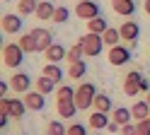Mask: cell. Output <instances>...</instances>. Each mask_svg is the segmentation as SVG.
Returning a JSON list of instances; mask_svg holds the SVG:
<instances>
[{
  "mask_svg": "<svg viewBox=\"0 0 150 135\" xmlns=\"http://www.w3.org/2000/svg\"><path fill=\"white\" fill-rule=\"evenodd\" d=\"M95 96H97V89L92 82H82L78 89H75V104H78V109H90L92 104H95Z\"/></svg>",
  "mask_w": 150,
  "mask_h": 135,
  "instance_id": "obj_1",
  "label": "cell"
},
{
  "mask_svg": "<svg viewBox=\"0 0 150 135\" xmlns=\"http://www.w3.org/2000/svg\"><path fill=\"white\" fill-rule=\"evenodd\" d=\"M80 44H82V48H85V56H90V58L99 56L102 48L107 46L104 39H102V34H92V32H87L85 36H80Z\"/></svg>",
  "mask_w": 150,
  "mask_h": 135,
  "instance_id": "obj_2",
  "label": "cell"
},
{
  "mask_svg": "<svg viewBox=\"0 0 150 135\" xmlns=\"http://www.w3.org/2000/svg\"><path fill=\"white\" fill-rule=\"evenodd\" d=\"M24 60V48L20 46V44H7V46H3V63L7 65V68H17Z\"/></svg>",
  "mask_w": 150,
  "mask_h": 135,
  "instance_id": "obj_3",
  "label": "cell"
},
{
  "mask_svg": "<svg viewBox=\"0 0 150 135\" xmlns=\"http://www.w3.org/2000/svg\"><path fill=\"white\" fill-rule=\"evenodd\" d=\"M24 109H27V104L22 99H3L0 101V111H5L10 118H22Z\"/></svg>",
  "mask_w": 150,
  "mask_h": 135,
  "instance_id": "obj_4",
  "label": "cell"
},
{
  "mask_svg": "<svg viewBox=\"0 0 150 135\" xmlns=\"http://www.w3.org/2000/svg\"><path fill=\"white\" fill-rule=\"evenodd\" d=\"M143 80L145 77H140V72H128L126 75V80H124V94L126 96H136L140 94V89H143Z\"/></svg>",
  "mask_w": 150,
  "mask_h": 135,
  "instance_id": "obj_5",
  "label": "cell"
},
{
  "mask_svg": "<svg viewBox=\"0 0 150 135\" xmlns=\"http://www.w3.org/2000/svg\"><path fill=\"white\" fill-rule=\"evenodd\" d=\"M75 15L80 19H95V17H99V5L92 3V0H82V3L75 5Z\"/></svg>",
  "mask_w": 150,
  "mask_h": 135,
  "instance_id": "obj_6",
  "label": "cell"
},
{
  "mask_svg": "<svg viewBox=\"0 0 150 135\" xmlns=\"http://www.w3.org/2000/svg\"><path fill=\"white\" fill-rule=\"evenodd\" d=\"M107 58H109V63H111V65H126V63L131 60V48L111 46V48H109V53H107Z\"/></svg>",
  "mask_w": 150,
  "mask_h": 135,
  "instance_id": "obj_7",
  "label": "cell"
},
{
  "mask_svg": "<svg viewBox=\"0 0 150 135\" xmlns=\"http://www.w3.org/2000/svg\"><path fill=\"white\" fill-rule=\"evenodd\" d=\"M56 111H58L61 118H73L80 109H78V104H75V99H58L56 101Z\"/></svg>",
  "mask_w": 150,
  "mask_h": 135,
  "instance_id": "obj_8",
  "label": "cell"
},
{
  "mask_svg": "<svg viewBox=\"0 0 150 135\" xmlns=\"http://www.w3.org/2000/svg\"><path fill=\"white\" fill-rule=\"evenodd\" d=\"M3 32L5 34H20L22 32V19H20V15H3Z\"/></svg>",
  "mask_w": 150,
  "mask_h": 135,
  "instance_id": "obj_9",
  "label": "cell"
},
{
  "mask_svg": "<svg viewBox=\"0 0 150 135\" xmlns=\"http://www.w3.org/2000/svg\"><path fill=\"white\" fill-rule=\"evenodd\" d=\"M32 34H34V39H36V44H39V51H46L49 46H53V34L49 32V29L36 27V29H32Z\"/></svg>",
  "mask_w": 150,
  "mask_h": 135,
  "instance_id": "obj_10",
  "label": "cell"
},
{
  "mask_svg": "<svg viewBox=\"0 0 150 135\" xmlns=\"http://www.w3.org/2000/svg\"><path fill=\"white\" fill-rule=\"evenodd\" d=\"M24 104H27V109H29V111H41L44 106H46V99H44L41 92H27L24 94Z\"/></svg>",
  "mask_w": 150,
  "mask_h": 135,
  "instance_id": "obj_11",
  "label": "cell"
},
{
  "mask_svg": "<svg viewBox=\"0 0 150 135\" xmlns=\"http://www.w3.org/2000/svg\"><path fill=\"white\" fill-rule=\"evenodd\" d=\"M111 10L121 17H131L136 12V3L133 0H111Z\"/></svg>",
  "mask_w": 150,
  "mask_h": 135,
  "instance_id": "obj_12",
  "label": "cell"
},
{
  "mask_svg": "<svg viewBox=\"0 0 150 135\" xmlns=\"http://www.w3.org/2000/svg\"><path fill=\"white\" fill-rule=\"evenodd\" d=\"M46 60L49 63H58V60H63V58H68V48H63L61 44H53V46H49L46 48Z\"/></svg>",
  "mask_w": 150,
  "mask_h": 135,
  "instance_id": "obj_13",
  "label": "cell"
},
{
  "mask_svg": "<svg viewBox=\"0 0 150 135\" xmlns=\"http://www.w3.org/2000/svg\"><path fill=\"white\" fill-rule=\"evenodd\" d=\"M29 84H32V77L27 75V72H17V75H12V82H10V87L15 92H27L29 89Z\"/></svg>",
  "mask_w": 150,
  "mask_h": 135,
  "instance_id": "obj_14",
  "label": "cell"
},
{
  "mask_svg": "<svg viewBox=\"0 0 150 135\" xmlns=\"http://www.w3.org/2000/svg\"><path fill=\"white\" fill-rule=\"evenodd\" d=\"M119 32H121V39H124V41H136L138 34H140V27H138V22H124Z\"/></svg>",
  "mask_w": 150,
  "mask_h": 135,
  "instance_id": "obj_15",
  "label": "cell"
},
{
  "mask_svg": "<svg viewBox=\"0 0 150 135\" xmlns=\"http://www.w3.org/2000/svg\"><path fill=\"white\" fill-rule=\"evenodd\" d=\"M131 113H133V118L145 121V118H150V104L148 101H136L131 106Z\"/></svg>",
  "mask_w": 150,
  "mask_h": 135,
  "instance_id": "obj_16",
  "label": "cell"
},
{
  "mask_svg": "<svg viewBox=\"0 0 150 135\" xmlns=\"http://www.w3.org/2000/svg\"><path fill=\"white\" fill-rule=\"evenodd\" d=\"M34 15L39 17L41 22H46V19H53L56 7H53V3H39V5H36V12H34Z\"/></svg>",
  "mask_w": 150,
  "mask_h": 135,
  "instance_id": "obj_17",
  "label": "cell"
},
{
  "mask_svg": "<svg viewBox=\"0 0 150 135\" xmlns=\"http://www.w3.org/2000/svg\"><path fill=\"white\" fill-rule=\"evenodd\" d=\"M131 118H133L131 109H124V106H119V109H114V111H111V121H116L119 125H126V123H131Z\"/></svg>",
  "mask_w": 150,
  "mask_h": 135,
  "instance_id": "obj_18",
  "label": "cell"
},
{
  "mask_svg": "<svg viewBox=\"0 0 150 135\" xmlns=\"http://www.w3.org/2000/svg\"><path fill=\"white\" fill-rule=\"evenodd\" d=\"M17 44L24 48V53H36V51H39V44H36V39H34V34H32V32H29V34H24Z\"/></svg>",
  "mask_w": 150,
  "mask_h": 135,
  "instance_id": "obj_19",
  "label": "cell"
},
{
  "mask_svg": "<svg viewBox=\"0 0 150 135\" xmlns=\"http://www.w3.org/2000/svg\"><path fill=\"white\" fill-rule=\"evenodd\" d=\"M41 75L44 77H49V80H53V82H61L63 80V70L56 63H49V65H44V70H41Z\"/></svg>",
  "mask_w": 150,
  "mask_h": 135,
  "instance_id": "obj_20",
  "label": "cell"
},
{
  "mask_svg": "<svg viewBox=\"0 0 150 135\" xmlns=\"http://www.w3.org/2000/svg\"><path fill=\"white\" fill-rule=\"evenodd\" d=\"M107 29H109V24H107L104 17H95L87 22V32H92V34H104Z\"/></svg>",
  "mask_w": 150,
  "mask_h": 135,
  "instance_id": "obj_21",
  "label": "cell"
},
{
  "mask_svg": "<svg viewBox=\"0 0 150 135\" xmlns=\"http://www.w3.org/2000/svg\"><path fill=\"white\" fill-rule=\"evenodd\" d=\"M111 121H109V116L104 113V111H95V113H92L90 116V125H92V128H107V125H109Z\"/></svg>",
  "mask_w": 150,
  "mask_h": 135,
  "instance_id": "obj_22",
  "label": "cell"
},
{
  "mask_svg": "<svg viewBox=\"0 0 150 135\" xmlns=\"http://www.w3.org/2000/svg\"><path fill=\"white\" fill-rule=\"evenodd\" d=\"M85 72H87V65H85V60H78V63H70V65H68V77H73V80L82 77Z\"/></svg>",
  "mask_w": 150,
  "mask_h": 135,
  "instance_id": "obj_23",
  "label": "cell"
},
{
  "mask_svg": "<svg viewBox=\"0 0 150 135\" xmlns=\"http://www.w3.org/2000/svg\"><path fill=\"white\" fill-rule=\"evenodd\" d=\"M102 39H104V44L111 48V46H119V41H121V32H119V29H107V32L104 34H102Z\"/></svg>",
  "mask_w": 150,
  "mask_h": 135,
  "instance_id": "obj_24",
  "label": "cell"
},
{
  "mask_svg": "<svg viewBox=\"0 0 150 135\" xmlns=\"http://www.w3.org/2000/svg\"><path fill=\"white\" fill-rule=\"evenodd\" d=\"M92 106H95V111H104V113H109V111H111V99H109L107 94H97Z\"/></svg>",
  "mask_w": 150,
  "mask_h": 135,
  "instance_id": "obj_25",
  "label": "cell"
},
{
  "mask_svg": "<svg viewBox=\"0 0 150 135\" xmlns=\"http://www.w3.org/2000/svg\"><path fill=\"white\" fill-rule=\"evenodd\" d=\"M36 0H20V3H17V15H32V12H36Z\"/></svg>",
  "mask_w": 150,
  "mask_h": 135,
  "instance_id": "obj_26",
  "label": "cell"
},
{
  "mask_svg": "<svg viewBox=\"0 0 150 135\" xmlns=\"http://www.w3.org/2000/svg\"><path fill=\"white\" fill-rule=\"evenodd\" d=\"M56 89V82L53 80H49V77H39V80H36V92H41V94H51Z\"/></svg>",
  "mask_w": 150,
  "mask_h": 135,
  "instance_id": "obj_27",
  "label": "cell"
},
{
  "mask_svg": "<svg viewBox=\"0 0 150 135\" xmlns=\"http://www.w3.org/2000/svg\"><path fill=\"white\" fill-rule=\"evenodd\" d=\"M82 56H85V48H82V44L78 41L73 48H68V58H65V60L68 63H78V60H82Z\"/></svg>",
  "mask_w": 150,
  "mask_h": 135,
  "instance_id": "obj_28",
  "label": "cell"
},
{
  "mask_svg": "<svg viewBox=\"0 0 150 135\" xmlns=\"http://www.w3.org/2000/svg\"><path fill=\"white\" fill-rule=\"evenodd\" d=\"M46 135H68V128H65L61 121H49V125H46Z\"/></svg>",
  "mask_w": 150,
  "mask_h": 135,
  "instance_id": "obj_29",
  "label": "cell"
},
{
  "mask_svg": "<svg viewBox=\"0 0 150 135\" xmlns=\"http://www.w3.org/2000/svg\"><path fill=\"white\" fill-rule=\"evenodd\" d=\"M70 17V10L68 7H56V15H53V22L56 24H65Z\"/></svg>",
  "mask_w": 150,
  "mask_h": 135,
  "instance_id": "obj_30",
  "label": "cell"
},
{
  "mask_svg": "<svg viewBox=\"0 0 150 135\" xmlns=\"http://www.w3.org/2000/svg\"><path fill=\"white\" fill-rule=\"evenodd\" d=\"M56 96H58V99H75V89H73V87H68V84H63V87H58Z\"/></svg>",
  "mask_w": 150,
  "mask_h": 135,
  "instance_id": "obj_31",
  "label": "cell"
},
{
  "mask_svg": "<svg viewBox=\"0 0 150 135\" xmlns=\"http://www.w3.org/2000/svg\"><path fill=\"white\" fill-rule=\"evenodd\" d=\"M68 135H87V128L80 123H73V125H68Z\"/></svg>",
  "mask_w": 150,
  "mask_h": 135,
  "instance_id": "obj_32",
  "label": "cell"
},
{
  "mask_svg": "<svg viewBox=\"0 0 150 135\" xmlns=\"http://www.w3.org/2000/svg\"><path fill=\"white\" fill-rule=\"evenodd\" d=\"M136 125H138V135H150V118H145V121H138Z\"/></svg>",
  "mask_w": 150,
  "mask_h": 135,
  "instance_id": "obj_33",
  "label": "cell"
},
{
  "mask_svg": "<svg viewBox=\"0 0 150 135\" xmlns=\"http://www.w3.org/2000/svg\"><path fill=\"white\" fill-rule=\"evenodd\" d=\"M121 135H138V125H131V123L121 125Z\"/></svg>",
  "mask_w": 150,
  "mask_h": 135,
  "instance_id": "obj_34",
  "label": "cell"
},
{
  "mask_svg": "<svg viewBox=\"0 0 150 135\" xmlns=\"http://www.w3.org/2000/svg\"><path fill=\"white\" fill-rule=\"evenodd\" d=\"M107 130H109V133H119V130H121V125H119L116 121H111V123L107 125Z\"/></svg>",
  "mask_w": 150,
  "mask_h": 135,
  "instance_id": "obj_35",
  "label": "cell"
},
{
  "mask_svg": "<svg viewBox=\"0 0 150 135\" xmlns=\"http://www.w3.org/2000/svg\"><path fill=\"white\" fill-rule=\"evenodd\" d=\"M5 92H7V84H5V82H0V94H3V99H5Z\"/></svg>",
  "mask_w": 150,
  "mask_h": 135,
  "instance_id": "obj_36",
  "label": "cell"
},
{
  "mask_svg": "<svg viewBox=\"0 0 150 135\" xmlns=\"http://www.w3.org/2000/svg\"><path fill=\"white\" fill-rule=\"evenodd\" d=\"M143 10H145V15H150V0H145V3H143Z\"/></svg>",
  "mask_w": 150,
  "mask_h": 135,
  "instance_id": "obj_37",
  "label": "cell"
},
{
  "mask_svg": "<svg viewBox=\"0 0 150 135\" xmlns=\"http://www.w3.org/2000/svg\"><path fill=\"white\" fill-rule=\"evenodd\" d=\"M145 101H148V104H150V92H148V99H145Z\"/></svg>",
  "mask_w": 150,
  "mask_h": 135,
  "instance_id": "obj_38",
  "label": "cell"
},
{
  "mask_svg": "<svg viewBox=\"0 0 150 135\" xmlns=\"http://www.w3.org/2000/svg\"><path fill=\"white\" fill-rule=\"evenodd\" d=\"M3 3H12V0H3Z\"/></svg>",
  "mask_w": 150,
  "mask_h": 135,
  "instance_id": "obj_39",
  "label": "cell"
}]
</instances>
